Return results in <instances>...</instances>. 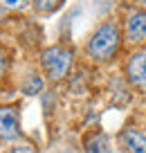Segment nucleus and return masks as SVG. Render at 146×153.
Instances as JSON below:
<instances>
[{"label":"nucleus","instance_id":"423d86ee","mask_svg":"<svg viewBox=\"0 0 146 153\" xmlns=\"http://www.w3.org/2000/svg\"><path fill=\"white\" fill-rule=\"evenodd\" d=\"M124 146H126L128 153H146V135L139 133L135 128H126L122 135Z\"/></svg>","mask_w":146,"mask_h":153},{"label":"nucleus","instance_id":"1a4fd4ad","mask_svg":"<svg viewBox=\"0 0 146 153\" xmlns=\"http://www.w3.org/2000/svg\"><path fill=\"white\" fill-rule=\"evenodd\" d=\"M59 2H61V0H34V5H36V9L38 11H54L59 7Z\"/></svg>","mask_w":146,"mask_h":153},{"label":"nucleus","instance_id":"0eeeda50","mask_svg":"<svg viewBox=\"0 0 146 153\" xmlns=\"http://www.w3.org/2000/svg\"><path fill=\"white\" fill-rule=\"evenodd\" d=\"M85 153H108V142L104 133H92L85 140Z\"/></svg>","mask_w":146,"mask_h":153},{"label":"nucleus","instance_id":"9d476101","mask_svg":"<svg viewBox=\"0 0 146 153\" xmlns=\"http://www.w3.org/2000/svg\"><path fill=\"white\" fill-rule=\"evenodd\" d=\"M29 0H0V5L7 7V9H23Z\"/></svg>","mask_w":146,"mask_h":153},{"label":"nucleus","instance_id":"7ed1b4c3","mask_svg":"<svg viewBox=\"0 0 146 153\" xmlns=\"http://www.w3.org/2000/svg\"><path fill=\"white\" fill-rule=\"evenodd\" d=\"M20 135L18 128V115L14 108L9 106H2L0 108V137L2 140H16Z\"/></svg>","mask_w":146,"mask_h":153},{"label":"nucleus","instance_id":"39448f33","mask_svg":"<svg viewBox=\"0 0 146 153\" xmlns=\"http://www.w3.org/2000/svg\"><path fill=\"white\" fill-rule=\"evenodd\" d=\"M128 79L137 88H146V52L133 54V59L128 61Z\"/></svg>","mask_w":146,"mask_h":153},{"label":"nucleus","instance_id":"f257e3e1","mask_svg":"<svg viewBox=\"0 0 146 153\" xmlns=\"http://www.w3.org/2000/svg\"><path fill=\"white\" fill-rule=\"evenodd\" d=\"M117 48H119V27L115 23H110V20L97 27V32L92 34V38H90V43H88L90 56L97 59V61L110 59L117 52Z\"/></svg>","mask_w":146,"mask_h":153},{"label":"nucleus","instance_id":"6e6552de","mask_svg":"<svg viewBox=\"0 0 146 153\" xmlns=\"http://www.w3.org/2000/svg\"><path fill=\"white\" fill-rule=\"evenodd\" d=\"M41 90H43V79L38 74H32V76L25 79V83H23V92L25 95H38Z\"/></svg>","mask_w":146,"mask_h":153},{"label":"nucleus","instance_id":"20e7f679","mask_svg":"<svg viewBox=\"0 0 146 153\" xmlns=\"http://www.w3.org/2000/svg\"><path fill=\"white\" fill-rule=\"evenodd\" d=\"M126 36L128 41H144L146 38V11L135 9L126 20Z\"/></svg>","mask_w":146,"mask_h":153},{"label":"nucleus","instance_id":"f8f14e48","mask_svg":"<svg viewBox=\"0 0 146 153\" xmlns=\"http://www.w3.org/2000/svg\"><path fill=\"white\" fill-rule=\"evenodd\" d=\"M5 68H7V61H5V56H2V54H0V74H2V72H5Z\"/></svg>","mask_w":146,"mask_h":153},{"label":"nucleus","instance_id":"f03ea898","mask_svg":"<svg viewBox=\"0 0 146 153\" xmlns=\"http://www.w3.org/2000/svg\"><path fill=\"white\" fill-rule=\"evenodd\" d=\"M70 65H72V52L61 48V45L47 48L43 52V68L50 74V79H54V81L63 79L67 74V70H70Z\"/></svg>","mask_w":146,"mask_h":153},{"label":"nucleus","instance_id":"9b49d317","mask_svg":"<svg viewBox=\"0 0 146 153\" xmlns=\"http://www.w3.org/2000/svg\"><path fill=\"white\" fill-rule=\"evenodd\" d=\"M9 153H36V149L32 144H16V146L9 149Z\"/></svg>","mask_w":146,"mask_h":153}]
</instances>
